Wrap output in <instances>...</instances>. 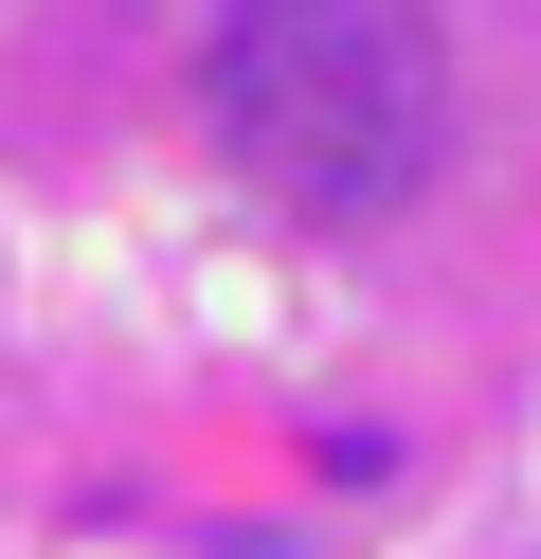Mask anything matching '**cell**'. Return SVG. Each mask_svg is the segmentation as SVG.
<instances>
[{
	"label": "cell",
	"instance_id": "1",
	"mask_svg": "<svg viewBox=\"0 0 541 559\" xmlns=\"http://www.w3.org/2000/svg\"><path fill=\"white\" fill-rule=\"evenodd\" d=\"M199 109L289 217H397L451 145V73L415 0H235L199 55Z\"/></svg>",
	"mask_w": 541,
	"mask_h": 559
}]
</instances>
